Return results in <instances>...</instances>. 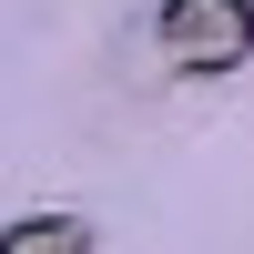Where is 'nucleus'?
I'll return each mask as SVG.
<instances>
[{"label":"nucleus","instance_id":"f257e3e1","mask_svg":"<svg viewBox=\"0 0 254 254\" xmlns=\"http://www.w3.org/2000/svg\"><path fill=\"white\" fill-rule=\"evenodd\" d=\"M163 61L173 71H234L254 51V0H163Z\"/></svg>","mask_w":254,"mask_h":254},{"label":"nucleus","instance_id":"f03ea898","mask_svg":"<svg viewBox=\"0 0 254 254\" xmlns=\"http://www.w3.org/2000/svg\"><path fill=\"white\" fill-rule=\"evenodd\" d=\"M0 254H92V224H71V214H51V224H10V244Z\"/></svg>","mask_w":254,"mask_h":254}]
</instances>
